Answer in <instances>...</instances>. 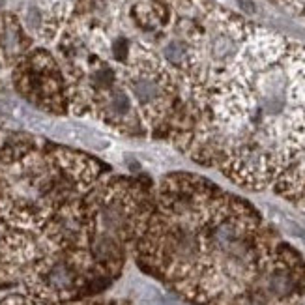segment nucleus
<instances>
[{"label":"nucleus","instance_id":"f03ea898","mask_svg":"<svg viewBox=\"0 0 305 305\" xmlns=\"http://www.w3.org/2000/svg\"><path fill=\"white\" fill-rule=\"evenodd\" d=\"M112 107H115V111L118 112H126L129 109V101L124 94H116L115 96V101H112Z\"/></svg>","mask_w":305,"mask_h":305},{"label":"nucleus","instance_id":"f257e3e1","mask_svg":"<svg viewBox=\"0 0 305 305\" xmlns=\"http://www.w3.org/2000/svg\"><path fill=\"white\" fill-rule=\"evenodd\" d=\"M133 88H135V94H137L141 100H150V98L156 96V86H154L152 83H148V81H141V83H137Z\"/></svg>","mask_w":305,"mask_h":305},{"label":"nucleus","instance_id":"20e7f679","mask_svg":"<svg viewBox=\"0 0 305 305\" xmlns=\"http://www.w3.org/2000/svg\"><path fill=\"white\" fill-rule=\"evenodd\" d=\"M238 4H240V8H242L243 11H247V13L255 11V2H253V0H238Z\"/></svg>","mask_w":305,"mask_h":305},{"label":"nucleus","instance_id":"39448f33","mask_svg":"<svg viewBox=\"0 0 305 305\" xmlns=\"http://www.w3.org/2000/svg\"><path fill=\"white\" fill-rule=\"evenodd\" d=\"M124 53H126V42H124V40H118L115 45V54L118 58H124Z\"/></svg>","mask_w":305,"mask_h":305},{"label":"nucleus","instance_id":"7ed1b4c3","mask_svg":"<svg viewBox=\"0 0 305 305\" xmlns=\"http://www.w3.org/2000/svg\"><path fill=\"white\" fill-rule=\"evenodd\" d=\"M167 56L170 58V60H180V56H182V49H180L178 43H170V45H168Z\"/></svg>","mask_w":305,"mask_h":305}]
</instances>
